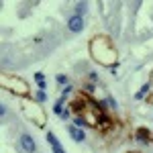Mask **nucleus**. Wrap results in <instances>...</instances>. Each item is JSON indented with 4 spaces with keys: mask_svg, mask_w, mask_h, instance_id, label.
I'll return each instance as SVG.
<instances>
[{
    "mask_svg": "<svg viewBox=\"0 0 153 153\" xmlns=\"http://www.w3.org/2000/svg\"><path fill=\"white\" fill-rule=\"evenodd\" d=\"M88 47H90V55L94 59L96 63H100V65H104V68H114L118 63V51L117 47L112 45V41H110V37L108 35H96L90 39V43H88Z\"/></svg>",
    "mask_w": 153,
    "mask_h": 153,
    "instance_id": "f257e3e1",
    "label": "nucleus"
},
{
    "mask_svg": "<svg viewBox=\"0 0 153 153\" xmlns=\"http://www.w3.org/2000/svg\"><path fill=\"white\" fill-rule=\"evenodd\" d=\"M21 108H23L25 117L29 118L35 127L43 129V127L47 125V114H45L43 106L39 104L37 100H29V96H27V98H21Z\"/></svg>",
    "mask_w": 153,
    "mask_h": 153,
    "instance_id": "f03ea898",
    "label": "nucleus"
},
{
    "mask_svg": "<svg viewBox=\"0 0 153 153\" xmlns=\"http://www.w3.org/2000/svg\"><path fill=\"white\" fill-rule=\"evenodd\" d=\"M2 88L8 90L12 96H19V98H27L29 92H31L29 84L25 82L23 78H19L14 74H6V71L2 74Z\"/></svg>",
    "mask_w": 153,
    "mask_h": 153,
    "instance_id": "7ed1b4c3",
    "label": "nucleus"
},
{
    "mask_svg": "<svg viewBox=\"0 0 153 153\" xmlns=\"http://www.w3.org/2000/svg\"><path fill=\"white\" fill-rule=\"evenodd\" d=\"M84 27H86V21H84V16L71 14L70 19H68V29H70L71 33H82Z\"/></svg>",
    "mask_w": 153,
    "mask_h": 153,
    "instance_id": "20e7f679",
    "label": "nucleus"
},
{
    "mask_svg": "<svg viewBox=\"0 0 153 153\" xmlns=\"http://www.w3.org/2000/svg\"><path fill=\"white\" fill-rule=\"evenodd\" d=\"M19 141H21V149H23V151H27V153H35L37 151V143L29 133H23Z\"/></svg>",
    "mask_w": 153,
    "mask_h": 153,
    "instance_id": "39448f33",
    "label": "nucleus"
},
{
    "mask_svg": "<svg viewBox=\"0 0 153 153\" xmlns=\"http://www.w3.org/2000/svg\"><path fill=\"white\" fill-rule=\"evenodd\" d=\"M135 139L139 143H143V145H149V143H153V133L149 129H145V127H137L135 129Z\"/></svg>",
    "mask_w": 153,
    "mask_h": 153,
    "instance_id": "423d86ee",
    "label": "nucleus"
},
{
    "mask_svg": "<svg viewBox=\"0 0 153 153\" xmlns=\"http://www.w3.org/2000/svg\"><path fill=\"white\" fill-rule=\"evenodd\" d=\"M68 133H70V137L76 143H84V141H86V129H80V127L70 125V127H68Z\"/></svg>",
    "mask_w": 153,
    "mask_h": 153,
    "instance_id": "0eeeda50",
    "label": "nucleus"
},
{
    "mask_svg": "<svg viewBox=\"0 0 153 153\" xmlns=\"http://www.w3.org/2000/svg\"><path fill=\"white\" fill-rule=\"evenodd\" d=\"M151 82H147V84H143L141 86V90H139V92H137V94H135V100H147V98H149V94H151Z\"/></svg>",
    "mask_w": 153,
    "mask_h": 153,
    "instance_id": "6e6552de",
    "label": "nucleus"
},
{
    "mask_svg": "<svg viewBox=\"0 0 153 153\" xmlns=\"http://www.w3.org/2000/svg\"><path fill=\"white\" fill-rule=\"evenodd\" d=\"M65 100H68V96H59L57 100H55V104H53V112L61 117V112H63V108H65Z\"/></svg>",
    "mask_w": 153,
    "mask_h": 153,
    "instance_id": "1a4fd4ad",
    "label": "nucleus"
},
{
    "mask_svg": "<svg viewBox=\"0 0 153 153\" xmlns=\"http://www.w3.org/2000/svg\"><path fill=\"white\" fill-rule=\"evenodd\" d=\"M88 12V4L86 2H78L76 6H74V14H78V16H84Z\"/></svg>",
    "mask_w": 153,
    "mask_h": 153,
    "instance_id": "9d476101",
    "label": "nucleus"
},
{
    "mask_svg": "<svg viewBox=\"0 0 153 153\" xmlns=\"http://www.w3.org/2000/svg\"><path fill=\"white\" fill-rule=\"evenodd\" d=\"M71 125H74V127H80V129H88V123H86V118H84L82 114H76Z\"/></svg>",
    "mask_w": 153,
    "mask_h": 153,
    "instance_id": "9b49d317",
    "label": "nucleus"
},
{
    "mask_svg": "<svg viewBox=\"0 0 153 153\" xmlns=\"http://www.w3.org/2000/svg\"><path fill=\"white\" fill-rule=\"evenodd\" d=\"M55 82L59 84V88H61V86H63V88H65V86H68V84H70V78H68V76H65V74H57V76H55Z\"/></svg>",
    "mask_w": 153,
    "mask_h": 153,
    "instance_id": "f8f14e48",
    "label": "nucleus"
},
{
    "mask_svg": "<svg viewBox=\"0 0 153 153\" xmlns=\"http://www.w3.org/2000/svg\"><path fill=\"white\" fill-rule=\"evenodd\" d=\"M35 100L39 102V104L47 102V92H43V90H37V92H35Z\"/></svg>",
    "mask_w": 153,
    "mask_h": 153,
    "instance_id": "ddd939ff",
    "label": "nucleus"
},
{
    "mask_svg": "<svg viewBox=\"0 0 153 153\" xmlns=\"http://www.w3.org/2000/svg\"><path fill=\"white\" fill-rule=\"evenodd\" d=\"M102 100H104V102H106V106H108V108H112V110H117V108H118L117 100H114L112 96H106V98H102Z\"/></svg>",
    "mask_w": 153,
    "mask_h": 153,
    "instance_id": "4468645a",
    "label": "nucleus"
},
{
    "mask_svg": "<svg viewBox=\"0 0 153 153\" xmlns=\"http://www.w3.org/2000/svg\"><path fill=\"white\" fill-rule=\"evenodd\" d=\"M88 82H92V84H98V82H100V76H98L96 71H88Z\"/></svg>",
    "mask_w": 153,
    "mask_h": 153,
    "instance_id": "2eb2a0df",
    "label": "nucleus"
},
{
    "mask_svg": "<svg viewBox=\"0 0 153 153\" xmlns=\"http://www.w3.org/2000/svg\"><path fill=\"white\" fill-rule=\"evenodd\" d=\"M45 139H47L49 145H55V143H59V141H57V137H55V133H51V131H49L47 135H45Z\"/></svg>",
    "mask_w": 153,
    "mask_h": 153,
    "instance_id": "dca6fc26",
    "label": "nucleus"
},
{
    "mask_svg": "<svg viewBox=\"0 0 153 153\" xmlns=\"http://www.w3.org/2000/svg\"><path fill=\"white\" fill-rule=\"evenodd\" d=\"M51 151L53 153H65V149H63L61 143H55V145H51Z\"/></svg>",
    "mask_w": 153,
    "mask_h": 153,
    "instance_id": "f3484780",
    "label": "nucleus"
},
{
    "mask_svg": "<svg viewBox=\"0 0 153 153\" xmlns=\"http://www.w3.org/2000/svg\"><path fill=\"white\" fill-rule=\"evenodd\" d=\"M70 114H71V108L70 106H65V108H63V112H61V120H68V118H70Z\"/></svg>",
    "mask_w": 153,
    "mask_h": 153,
    "instance_id": "a211bd4d",
    "label": "nucleus"
},
{
    "mask_svg": "<svg viewBox=\"0 0 153 153\" xmlns=\"http://www.w3.org/2000/svg\"><path fill=\"white\" fill-rule=\"evenodd\" d=\"M71 90H74V86H71V84H68V86L63 88V92H61V96H68V94H71Z\"/></svg>",
    "mask_w": 153,
    "mask_h": 153,
    "instance_id": "6ab92c4d",
    "label": "nucleus"
},
{
    "mask_svg": "<svg viewBox=\"0 0 153 153\" xmlns=\"http://www.w3.org/2000/svg\"><path fill=\"white\" fill-rule=\"evenodd\" d=\"M43 80H45V74H43V71H37L35 74V82H43Z\"/></svg>",
    "mask_w": 153,
    "mask_h": 153,
    "instance_id": "aec40b11",
    "label": "nucleus"
},
{
    "mask_svg": "<svg viewBox=\"0 0 153 153\" xmlns=\"http://www.w3.org/2000/svg\"><path fill=\"white\" fill-rule=\"evenodd\" d=\"M37 86H39V90L47 92V80H43V82H37Z\"/></svg>",
    "mask_w": 153,
    "mask_h": 153,
    "instance_id": "412c9836",
    "label": "nucleus"
},
{
    "mask_svg": "<svg viewBox=\"0 0 153 153\" xmlns=\"http://www.w3.org/2000/svg\"><path fill=\"white\" fill-rule=\"evenodd\" d=\"M6 112H8V108H6V104L2 102V106H0V114H2V117H6Z\"/></svg>",
    "mask_w": 153,
    "mask_h": 153,
    "instance_id": "4be33fe9",
    "label": "nucleus"
},
{
    "mask_svg": "<svg viewBox=\"0 0 153 153\" xmlns=\"http://www.w3.org/2000/svg\"><path fill=\"white\" fill-rule=\"evenodd\" d=\"M147 102H149V104H153V94H149V98H147Z\"/></svg>",
    "mask_w": 153,
    "mask_h": 153,
    "instance_id": "5701e85b",
    "label": "nucleus"
},
{
    "mask_svg": "<svg viewBox=\"0 0 153 153\" xmlns=\"http://www.w3.org/2000/svg\"><path fill=\"white\" fill-rule=\"evenodd\" d=\"M129 153H141V151H129Z\"/></svg>",
    "mask_w": 153,
    "mask_h": 153,
    "instance_id": "b1692460",
    "label": "nucleus"
},
{
    "mask_svg": "<svg viewBox=\"0 0 153 153\" xmlns=\"http://www.w3.org/2000/svg\"><path fill=\"white\" fill-rule=\"evenodd\" d=\"M151 86H153V74H151Z\"/></svg>",
    "mask_w": 153,
    "mask_h": 153,
    "instance_id": "393cba45",
    "label": "nucleus"
},
{
    "mask_svg": "<svg viewBox=\"0 0 153 153\" xmlns=\"http://www.w3.org/2000/svg\"><path fill=\"white\" fill-rule=\"evenodd\" d=\"M151 120H153V114H151Z\"/></svg>",
    "mask_w": 153,
    "mask_h": 153,
    "instance_id": "a878e982",
    "label": "nucleus"
}]
</instances>
